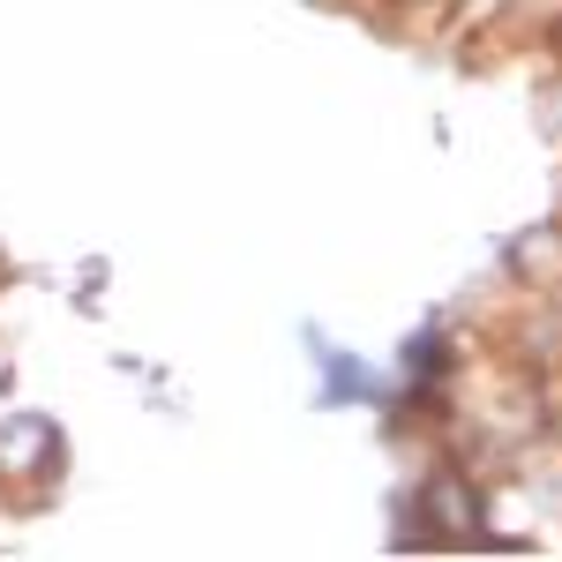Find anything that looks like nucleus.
I'll return each mask as SVG.
<instances>
[{
  "instance_id": "obj_1",
  "label": "nucleus",
  "mask_w": 562,
  "mask_h": 562,
  "mask_svg": "<svg viewBox=\"0 0 562 562\" xmlns=\"http://www.w3.org/2000/svg\"><path fill=\"white\" fill-rule=\"evenodd\" d=\"M518 0H450V38H473V31H487V23H503Z\"/></svg>"
},
{
  "instance_id": "obj_2",
  "label": "nucleus",
  "mask_w": 562,
  "mask_h": 562,
  "mask_svg": "<svg viewBox=\"0 0 562 562\" xmlns=\"http://www.w3.org/2000/svg\"><path fill=\"white\" fill-rule=\"evenodd\" d=\"M555 315H562V307H555Z\"/></svg>"
}]
</instances>
